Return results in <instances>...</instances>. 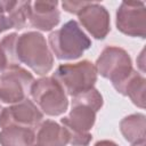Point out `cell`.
<instances>
[{"label":"cell","instance_id":"obj_1","mask_svg":"<svg viewBox=\"0 0 146 146\" xmlns=\"http://www.w3.org/2000/svg\"><path fill=\"white\" fill-rule=\"evenodd\" d=\"M15 50L18 63L25 64L39 75H46L54 66L52 52L40 32L30 31L18 35Z\"/></svg>","mask_w":146,"mask_h":146},{"label":"cell","instance_id":"obj_2","mask_svg":"<svg viewBox=\"0 0 146 146\" xmlns=\"http://www.w3.org/2000/svg\"><path fill=\"white\" fill-rule=\"evenodd\" d=\"M49 49L57 59L74 60L91 47V40L82 31L80 24L71 19L48 36Z\"/></svg>","mask_w":146,"mask_h":146},{"label":"cell","instance_id":"obj_3","mask_svg":"<svg viewBox=\"0 0 146 146\" xmlns=\"http://www.w3.org/2000/svg\"><path fill=\"white\" fill-rule=\"evenodd\" d=\"M97 75L95 64L88 59L74 64H62L52 73V78L71 97L94 88Z\"/></svg>","mask_w":146,"mask_h":146},{"label":"cell","instance_id":"obj_4","mask_svg":"<svg viewBox=\"0 0 146 146\" xmlns=\"http://www.w3.org/2000/svg\"><path fill=\"white\" fill-rule=\"evenodd\" d=\"M30 95L33 103L46 115L58 116L67 111V95L52 76L34 80Z\"/></svg>","mask_w":146,"mask_h":146},{"label":"cell","instance_id":"obj_5","mask_svg":"<svg viewBox=\"0 0 146 146\" xmlns=\"http://www.w3.org/2000/svg\"><path fill=\"white\" fill-rule=\"evenodd\" d=\"M96 70L100 76L108 79L116 89L133 71L130 55L120 47L107 46L96 60Z\"/></svg>","mask_w":146,"mask_h":146},{"label":"cell","instance_id":"obj_6","mask_svg":"<svg viewBox=\"0 0 146 146\" xmlns=\"http://www.w3.org/2000/svg\"><path fill=\"white\" fill-rule=\"evenodd\" d=\"M97 112L88 105L72 103L67 116L60 119V123L67 130L68 144L72 146H88L92 139L90 130L96 122Z\"/></svg>","mask_w":146,"mask_h":146},{"label":"cell","instance_id":"obj_7","mask_svg":"<svg viewBox=\"0 0 146 146\" xmlns=\"http://www.w3.org/2000/svg\"><path fill=\"white\" fill-rule=\"evenodd\" d=\"M34 82L33 75L25 68L11 66L0 74V100L16 104L26 99Z\"/></svg>","mask_w":146,"mask_h":146},{"label":"cell","instance_id":"obj_8","mask_svg":"<svg viewBox=\"0 0 146 146\" xmlns=\"http://www.w3.org/2000/svg\"><path fill=\"white\" fill-rule=\"evenodd\" d=\"M116 29L132 38L146 36V7L143 1H122L116 10Z\"/></svg>","mask_w":146,"mask_h":146},{"label":"cell","instance_id":"obj_9","mask_svg":"<svg viewBox=\"0 0 146 146\" xmlns=\"http://www.w3.org/2000/svg\"><path fill=\"white\" fill-rule=\"evenodd\" d=\"M43 120V113L29 98L21 103L5 107L0 116V128L17 125L33 129L39 127Z\"/></svg>","mask_w":146,"mask_h":146},{"label":"cell","instance_id":"obj_10","mask_svg":"<svg viewBox=\"0 0 146 146\" xmlns=\"http://www.w3.org/2000/svg\"><path fill=\"white\" fill-rule=\"evenodd\" d=\"M80 24L97 40H103L111 31V19L107 9L97 2H88L78 14Z\"/></svg>","mask_w":146,"mask_h":146},{"label":"cell","instance_id":"obj_11","mask_svg":"<svg viewBox=\"0 0 146 146\" xmlns=\"http://www.w3.org/2000/svg\"><path fill=\"white\" fill-rule=\"evenodd\" d=\"M58 1H31L27 23L36 30L48 32L58 25L60 13Z\"/></svg>","mask_w":146,"mask_h":146},{"label":"cell","instance_id":"obj_12","mask_svg":"<svg viewBox=\"0 0 146 146\" xmlns=\"http://www.w3.org/2000/svg\"><path fill=\"white\" fill-rule=\"evenodd\" d=\"M38 146H66L68 144L67 130L52 120L42 121L35 135Z\"/></svg>","mask_w":146,"mask_h":146},{"label":"cell","instance_id":"obj_13","mask_svg":"<svg viewBox=\"0 0 146 146\" xmlns=\"http://www.w3.org/2000/svg\"><path fill=\"white\" fill-rule=\"evenodd\" d=\"M115 90L123 96H128L136 106L145 108L146 80L136 70H133L131 74Z\"/></svg>","mask_w":146,"mask_h":146},{"label":"cell","instance_id":"obj_14","mask_svg":"<svg viewBox=\"0 0 146 146\" xmlns=\"http://www.w3.org/2000/svg\"><path fill=\"white\" fill-rule=\"evenodd\" d=\"M122 136L130 144L145 141L146 137V116L141 113L130 114L120 122Z\"/></svg>","mask_w":146,"mask_h":146},{"label":"cell","instance_id":"obj_15","mask_svg":"<svg viewBox=\"0 0 146 146\" xmlns=\"http://www.w3.org/2000/svg\"><path fill=\"white\" fill-rule=\"evenodd\" d=\"M35 143V133L33 129L9 125L0 131L1 146H32Z\"/></svg>","mask_w":146,"mask_h":146},{"label":"cell","instance_id":"obj_16","mask_svg":"<svg viewBox=\"0 0 146 146\" xmlns=\"http://www.w3.org/2000/svg\"><path fill=\"white\" fill-rule=\"evenodd\" d=\"M31 1H5V10L13 29L22 30L27 23L29 8Z\"/></svg>","mask_w":146,"mask_h":146},{"label":"cell","instance_id":"obj_17","mask_svg":"<svg viewBox=\"0 0 146 146\" xmlns=\"http://www.w3.org/2000/svg\"><path fill=\"white\" fill-rule=\"evenodd\" d=\"M72 103H80V104L88 105L91 108H94L96 112H98L103 107L104 100H103L102 94L94 87L87 91H83V92L72 97Z\"/></svg>","mask_w":146,"mask_h":146},{"label":"cell","instance_id":"obj_18","mask_svg":"<svg viewBox=\"0 0 146 146\" xmlns=\"http://www.w3.org/2000/svg\"><path fill=\"white\" fill-rule=\"evenodd\" d=\"M87 3V1H63L62 7L65 11L78 15Z\"/></svg>","mask_w":146,"mask_h":146},{"label":"cell","instance_id":"obj_19","mask_svg":"<svg viewBox=\"0 0 146 146\" xmlns=\"http://www.w3.org/2000/svg\"><path fill=\"white\" fill-rule=\"evenodd\" d=\"M9 29H13V26L5 10V1H0V34Z\"/></svg>","mask_w":146,"mask_h":146},{"label":"cell","instance_id":"obj_20","mask_svg":"<svg viewBox=\"0 0 146 146\" xmlns=\"http://www.w3.org/2000/svg\"><path fill=\"white\" fill-rule=\"evenodd\" d=\"M11 67L10 66V62L8 59V56L5 51V49L2 48V46L0 44V73H2L5 70Z\"/></svg>","mask_w":146,"mask_h":146},{"label":"cell","instance_id":"obj_21","mask_svg":"<svg viewBox=\"0 0 146 146\" xmlns=\"http://www.w3.org/2000/svg\"><path fill=\"white\" fill-rule=\"evenodd\" d=\"M94 146H119V145L112 140H99Z\"/></svg>","mask_w":146,"mask_h":146},{"label":"cell","instance_id":"obj_22","mask_svg":"<svg viewBox=\"0 0 146 146\" xmlns=\"http://www.w3.org/2000/svg\"><path fill=\"white\" fill-rule=\"evenodd\" d=\"M146 141H139V143H136V144H131V146H145Z\"/></svg>","mask_w":146,"mask_h":146},{"label":"cell","instance_id":"obj_23","mask_svg":"<svg viewBox=\"0 0 146 146\" xmlns=\"http://www.w3.org/2000/svg\"><path fill=\"white\" fill-rule=\"evenodd\" d=\"M2 110H3V107L0 105V116H1V113H2Z\"/></svg>","mask_w":146,"mask_h":146},{"label":"cell","instance_id":"obj_24","mask_svg":"<svg viewBox=\"0 0 146 146\" xmlns=\"http://www.w3.org/2000/svg\"><path fill=\"white\" fill-rule=\"evenodd\" d=\"M32 146H38V145H32Z\"/></svg>","mask_w":146,"mask_h":146}]
</instances>
